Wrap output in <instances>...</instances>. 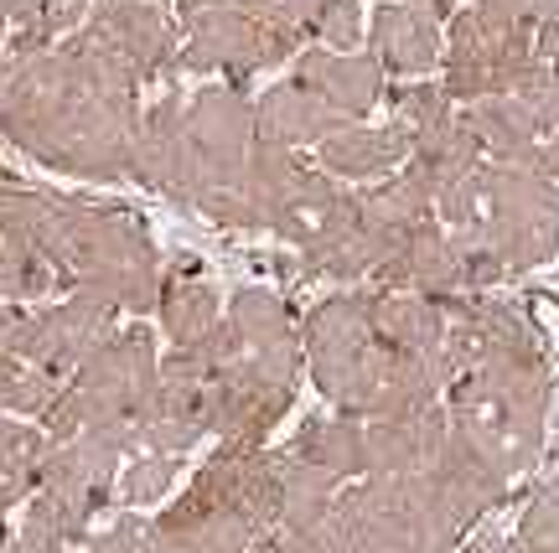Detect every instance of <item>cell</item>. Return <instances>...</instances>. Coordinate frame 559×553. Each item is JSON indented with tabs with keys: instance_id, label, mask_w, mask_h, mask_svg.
<instances>
[{
	"instance_id": "8992f818",
	"label": "cell",
	"mask_w": 559,
	"mask_h": 553,
	"mask_svg": "<svg viewBox=\"0 0 559 553\" xmlns=\"http://www.w3.org/2000/svg\"><path fill=\"white\" fill-rule=\"evenodd\" d=\"M373 332L394 352H440L445 347V311L425 296L373 290Z\"/></svg>"
},
{
	"instance_id": "7c38bea8",
	"label": "cell",
	"mask_w": 559,
	"mask_h": 553,
	"mask_svg": "<svg viewBox=\"0 0 559 553\" xmlns=\"http://www.w3.org/2000/svg\"><path fill=\"white\" fill-rule=\"evenodd\" d=\"M181 471V455H140V460H130L120 471V481H115V492H120L124 507H151V502H160V496L171 492V481H177Z\"/></svg>"
},
{
	"instance_id": "9c48e42d",
	"label": "cell",
	"mask_w": 559,
	"mask_h": 553,
	"mask_svg": "<svg viewBox=\"0 0 559 553\" xmlns=\"http://www.w3.org/2000/svg\"><path fill=\"white\" fill-rule=\"evenodd\" d=\"M228 321L239 332L243 352H270V347H285V341H300L290 305L270 296V290H239L228 300Z\"/></svg>"
},
{
	"instance_id": "277c9868",
	"label": "cell",
	"mask_w": 559,
	"mask_h": 553,
	"mask_svg": "<svg viewBox=\"0 0 559 553\" xmlns=\"http://www.w3.org/2000/svg\"><path fill=\"white\" fill-rule=\"evenodd\" d=\"M342 124L353 119L332 109V104L300 88L296 79L270 88L260 104H254V140H270V145H285V151H300V145H321L326 135H337Z\"/></svg>"
},
{
	"instance_id": "3957f363",
	"label": "cell",
	"mask_w": 559,
	"mask_h": 553,
	"mask_svg": "<svg viewBox=\"0 0 559 553\" xmlns=\"http://www.w3.org/2000/svg\"><path fill=\"white\" fill-rule=\"evenodd\" d=\"M296 83L311 88L321 99L342 109L347 119L373 115L383 99V68L373 52H332V47H311L296 58Z\"/></svg>"
},
{
	"instance_id": "8fae6325",
	"label": "cell",
	"mask_w": 559,
	"mask_h": 553,
	"mask_svg": "<svg viewBox=\"0 0 559 553\" xmlns=\"http://www.w3.org/2000/svg\"><path fill=\"white\" fill-rule=\"evenodd\" d=\"M451 94H445V83H430V79H415L404 83V88H394V109H400V124L409 130V135H436V130H445L451 124Z\"/></svg>"
},
{
	"instance_id": "7a4b0ae2",
	"label": "cell",
	"mask_w": 559,
	"mask_h": 553,
	"mask_svg": "<svg viewBox=\"0 0 559 553\" xmlns=\"http://www.w3.org/2000/svg\"><path fill=\"white\" fill-rule=\"evenodd\" d=\"M368 52L394 79H425L440 62V21L415 0H383L368 21Z\"/></svg>"
},
{
	"instance_id": "6da1fadb",
	"label": "cell",
	"mask_w": 559,
	"mask_h": 553,
	"mask_svg": "<svg viewBox=\"0 0 559 553\" xmlns=\"http://www.w3.org/2000/svg\"><path fill=\"white\" fill-rule=\"evenodd\" d=\"M481 238L513 269H534L559 249V187L508 160H481Z\"/></svg>"
},
{
	"instance_id": "30bf717a",
	"label": "cell",
	"mask_w": 559,
	"mask_h": 553,
	"mask_svg": "<svg viewBox=\"0 0 559 553\" xmlns=\"http://www.w3.org/2000/svg\"><path fill=\"white\" fill-rule=\"evenodd\" d=\"M156 311L171 347H187V341H198L202 332L218 326V290L207 279H166Z\"/></svg>"
},
{
	"instance_id": "5b68a950",
	"label": "cell",
	"mask_w": 559,
	"mask_h": 553,
	"mask_svg": "<svg viewBox=\"0 0 559 553\" xmlns=\"http://www.w3.org/2000/svg\"><path fill=\"white\" fill-rule=\"evenodd\" d=\"M409 151H415V135L404 130L400 119L379 124V130L342 124L337 135H326L317 145V160H321V171H332L337 181H373V177L400 171L404 160H409Z\"/></svg>"
},
{
	"instance_id": "5bb4252c",
	"label": "cell",
	"mask_w": 559,
	"mask_h": 553,
	"mask_svg": "<svg viewBox=\"0 0 559 553\" xmlns=\"http://www.w3.org/2000/svg\"><path fill=\"white\" fill-rule=\"evenodd\" d=\"M0 37H5V16H0Z\"/></svg>"
},
{
	"instance_id": "52a82bcc",
	"label": "cell",
	"mask_w": 559,
	"mask_h": 553,
	"mask_svg": "<svg viewBox=\"0 0 559 553\" xmlns=\"http://www.w3.org/2000/svg\"><path fill=\"white\" fill-rule=\"evenodd\" d=\"M285 450L296 455V460H311L321 471H332L337 481L368 476V435H362V419H347V414L306 419Z\"/></svg>"
},
{
	"instance_id": "ba28073f",
	"label": "cell",
	"mask_w": 559,
	"mask_h": 553,
	"mask_svg": "<svg viewBox=\"0 0 559 553\" xmlns=\"http://www.w3.org/2000/svg\"><path fill=\"white\" fill-rule=\"evenodd\" d=\"M461 119H466V130L477 135L481 156L508 160V166H513L523 151L539 145V124H534V115H528L513 94H492V99L466 104V115Z\"/></svg>"
},
{
	"instance_id": "4fadbf2b",
	"label": "cell",
	"mask_w": 559,
	"mask_h": 553,
	"mask_svg": "<svg viewBox=\"0 0 559 553\" xmlns=\"http://www.w3.org/2000/svg\"><path fill=\"white\" fill-rule=\"evenodd\" d=\"M311 37H321L332 52H353L362 41V0H326Z\"/></svg>"
}]
</instances>
